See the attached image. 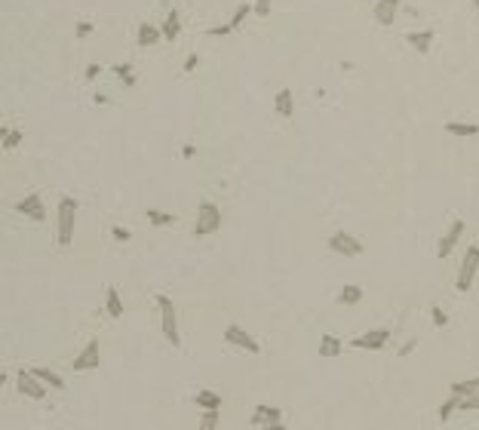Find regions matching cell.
<instances>
[{"mask_svg": "<svg viewBox=\"0 0 479 430\" xmlns=\"http://www.w3.org/2000/svg\"><path fill=\"white\" fill-rule=\"evenodd\" d=\"M77 209H80V203L74 197H59V206H55V237H59V246H71V240H74Z\"/></svg>", "mask_w": 479, "mask_h": 430, "instance_id": "cell-1", "label": "cell"}, {"mask_svg": "<svg viewBox=\"0 0 479 430\" xmlns=\"http://www.w3.org/2000/svg\"><path fill=\"white\" fill-rule=\"evenodd\" d=\"M221 221H225V215H221V206L212 203V200H203V203L197 206V218H194V237L197 240H203V237H212L221 231Z\"/></svg>", "mask_w": 479, "mask_h": 430, "instance_id": "cell-2", "label": "cell"}, {"mask_svg": "<svg viewBox=\"0 0 479 430\" xmlns=\"http://www.w3.org/2000/svg\"><path fill=\"white\" fill-rule=\"evenodd\" d=\"M157 311H160V329L163 338H166L173 347H182V332H178V311L169 295H157Z\"/></svg>", "mask_w": 479, "mask_h": 430, "instance_id": "cell-3", "label": "cell"}, {"mask_svg": "<svg viewBox=\"0 0 479 430\" xmlns=\"http://www.w3.org/2000/svg\"><path fill=\"white\" fill-rule=\"evenodd\" d=\"M479 274V246H467V252H464V261L461 268H458V277H455V289L458 292H470L473 289V280Z\"/></svg>", "mask_w": 479, "mask_h": 430, "instance_id": "cell-4", "label": "cell"}, {"mask_svg": "<svg viewBox=\"0 0 479 430\" xmlns=\"http://www.w3.org/2000/svg\"><path fill=\"white\" fill-rule=\"evenodd\" d=\"M221 338H225L231 347H237V350H246V354H252V356H259L261 354V341L255 338L252 332H246L243 326H237V322H231V326H225V332H221Z\"/></svg>", "mask_w": 479, "mask_h": 430, "instance_id": "cell-5", "label": "cell"}, {"mask_svg": "<svg viewBox=\"0 0 479 430\" xmlns=\"http://www.w3.org/2000/svg\"><path fill=\"white\" fill-rule=\"evenodd\" d=\"M452 397H458V412H479V378L455 381Z\"/></svg>", "mask_w": 479, "mask_h": 430, "instance_id": "cell-6", "label": "cell"}, {"mask_svg": "<svg viewBox=\"0 0 479 430\" xmlns=\"http://www.w3.org/2000/svg\"><path fill=\"white\" fill-rule=\"evenodd\" d=\"M329 249H332L335 255H345V258H360L366 252V246H363V240H356L354 234L347 231H335L329 237Z\"/></svg>", "mask_w": 479, "mask_h": 430, "instance_id": "cell-7", "label": "cell"}, {"mask_svg": "<svg viewBox=\"0 0 479 430\" xmlns=\"http://www.w3.org/2000/svg\"><path fill=\"white\" fill-rule=\"evenodd\" d=\"M16 390L22 393V397H28V399H44L49 387L40 381L37 375H34V369H19L16 372Z\"/></svg>", "mask_w": 479, "mask_h": 430, "instance_id": "cell-8", "label": "cell"}, {"mask_svg": "<svg viewBox=\"0 0 479 430\" xmlns=\"http://www.w3.org/2000/svg\"><path fill=\"white\" fill-rule=\"evenodd\" d=\"M98 363H102V344H98V338H89L71 366H74V372H92L98 369Z\"/></svg>", "mask_w": 479, "mask_h": 430, "instance_id": "cell-9", "label": "cell"}, {"mask_svg": "<svg viewBox=\"0 0 479 430\" xmlns=\"http://www.w3.org/2000/svg\"><path fill=\"white\" fill-rule=\"evenodd\" d=\"M393 338V332L390 329H369V332H363V335H356L354 341H350V347H356V350H381V347H387Z\"/></svg>", "mask_w": 479, "mask_h": 430, "instance_id": "cell-10", "label": "cell"}, {"mask_svg": "<svg viewBox=\"0 0 479 430\" xmlns=\"http://www.w3.org/2000/svg\"><path fill=\"white\" fill-rule=\"evenodd\" d=\"M464 227H467V225H464V218H455L452 225H448V231L439 237V243H436V258H439V261L455 252V246L461 243V237H464Z\"/></svg>", "mask_w": 479, "mask_h": 430, "instance_id": "cell-11", "label": "cell"}, {"mask_svg": "<svg viewBox=\"0 0 479 430\" xmlns=\"http://www.w3.org/2000/svg\"><path fill=\"white\" fill-rule=\"evenodd\" d=\"M16 212L25 215V218H31V221H46V203L40 194H28V197H22L16 203Z\"/></svg>", "mask_w": 479, "mask_h": 430, "instance_id": "cell-12", "label": "cell"}, {"mask_svg": "<svg viewBox=\"0 0 479 430\" xmlns=\"http://www.w3.org/2000/svg\"><path fill=\"white\" fill-rule=\"evenodd\" d=\"M399 6H403V0H375V6H372V19H375L381 28H390L399 16Z\"/></svg>", "mask_w": 479, "mask_h": 430, "instance_id": "cell-13", "label": "cell"}, {"mask_svg": "<svg viewBox=\"0 0 479 430\" xmlns=\"http://www.w3.org/2000/svg\"><path fill=\"white\" fill-rule=\"evenodd\" d=\"M433 40H436V31H433V28H421V31H409V34H406V43H409V46H412L418 55H427V53H430Z\"/></svg>", "mask_w": 479, "mask_h": 430, "instance_id": "cell-14", "label": "cell"}, {"mask_svg": "<svg viewBox=\"0 0 479 430\" xmlns=\"http://www.w3.org/2000/svg\"><path fill=\"white\" fill-rule=\"evenodd\" d=\"M442 132L452 135V139H476L479 123H470V120H446V123H442Z\"/></svg>", "mask_w": 479, "mask_h": 430, "instance_id": "cell-15", "label": "cell"}, {"mask_svg": "<svg viewBox=\"0 0 479 430\" xmlns=\"http://www.w3.org/2000/svg\"><path fill=\"white\" fill-rule=\"evenodd\" d=\"M252 421L255 427H268V424H280L283 421V409H277V406H255V412H252Z\"/></svg>", "mask_w": 479, "mask_h": 430, "instance_id": "cell-16", "label": "cell"}, {"mask_svg": "<svg viewBox=\"0 0 479 430\" xmlns=\"http://www.w3.org/2000/svg\"><path fill=\"white\" fill-rule=\"evenodd\" d=\"M274 111L280 114V117H286V120L295 117V92L283 86V89L277 92V98H274Z\"/></svg>", "mask_w": 479, "mask_h": 430, "instance_id": "cell-17", "label": "cell"}, {"mask_svg": "<svg viewBox=\"0 0 479 430\" xmlns=\"http://www.w3.org/2000/svg\"><path fill=\"white\" fill-rule=\"evenodd\" d=\"M163 40V31L157 25H151V22H141L139 25V31H135V43H139V46H157V43Z\"/></svg>", "mask_w": 479, "mask_h": 430, "instance_id": "cell-18", "label": "cell"}, {"mask_svg": "<svg viewBox=\"0 0 479 430\" xmlns=\"http://www.w3.org/2000/svg\"><path fill=\"white\" fill-rule=\"evenodd\" d=\"M194 406L203 409V412H221V397L212 387H203V390L194 393Z\"/></svg>", "mask_w": 479, "mask_h": 430, "instance_id": "cell-19", "label": "cell"}, {"mask_svg": "<svg viewBox=\"0 0 479 430\" xmlns=\"http://www.w3.org/2000/svg\"><path fill=\"white\" fill-rule=\"evenodd\" d=\"M341 354H345V341L338 335H320V356L323 360H335Z\"/></svg>", "mask_w": 479, "mask_h": 430, "instance_id": "cell-20", "label": "cell"}, {"mask_svg": "<svg viewBox=\"0 0 479 430\" xmlns=\"http://www.w3.org/2000/svg\"><path fill=\"white\" fill-rule=\"evenodd\" d=\"M105 311H108L111 320H120V317H123V298H120V289H117V286H108V289H105Z\"/></svg>", "mask_w": 479, "mask_h": 430, "instance_id": "cell-21", "label": "cell"}, {"mask_svg": "<svg viewBox=\"0 0 479 430\" xmlns=\"http://www.w3.org/2000/svg\"><path fill=\"white\" fill-rule=\"evenodd\" d=\"M34 375L40 378V381H44L49 390H65V378L59 375V372H53V369H46V366H34Z\"/></svg>", "mask_w": 479, "mask_h": 430, "instance_id": "cell-22", "label": "cell"}, {"mask_svg": "<svg viewBox=\"0 0 479 430\" xmlns=\"http://www.w3.org/2000/svg\"><path fill=\"white\" fill-rule=\"evenodd\" d=\"M160 31H163V40L175 43V40H178V34H182V16H178L175 10H173V12H166V19H163Z\"/></svg>", "mask_w": 479, "mask_h": 430, "instance_id": "cell-23", "label": "cell"}, {"mask_svg": "<svg viewBox=\"0 0 479 430\" xmlns=\"http://www.w3.org/2000/svg\"><path fill=\"white\" fill-rule=\"evenodd\" d=\"M363 295H366V292H363V286H356V283H347L345 289L338 292V304H345V307H354V304H360V301H363Z\"/></svg>", "mask_w": 479, "mask_h": 430, "instance_id": "cell-24", "label": "cell"}, {"mask_svg": "<svg viewBox=\"0 0 479 430\" xmlns=\"http://www.w3.org/2000/svg\"><path fill=\"white\" fill-rule=\"evenodd\" d=\"M111 71L120 77V80H123L126 89H135L139 77H135V71H132V64H130V62H117V64H111Z\"/></svg>", "mask_w": 479, "mask_h": 430, "instance_id": "cell-25", "label": "cell"}, {"mask_svg": "<svg viewBox=\"0 0 479 430\" xmlns=\"http://www.w3.org/2000/svg\"><path fill=\"white\" fill-rule=\"evenodd\" d=\"M145 218H148V225H154V227H173L175 225V215L166 212V209H148Z\"/></svg>", "mask_w": 479, "mask_h": 430, "instance_id": "cell-26", "label": "cell"}, {"mask_svg": "<svg viewBox=\"0 0 479 430\" xmlns=\"http://www.w3.org/2000/svg\"><path fill=\"white\" fill-rule=\"evenodd\" d=\"M252 12H255V3H240L237 10H234V16H231V22H227V25H231L234 31H240V28H243V22H246L249 16H252Z\"/></svg>", "mask_w": 479, "mask_h": 430, "instance_id": "cell-27", "label": "cell"}, {"mask_svg": "<svg viewBox=\"0 0 479 430\" xmlns=\"http://www.w3.org/2000/svg\"><path fill=\"white\" fill-rule=\"evenodd\" d=\"M22 141H25V132H22V129L12 126L10 132H6V139H3V148H6V150H16L19 145H22Z\"/></svg>", "mask_w": 479, "mask_h": 430, "instance_id": "cell-28", "label": "cell"}, {"mask_svg": "<svg viewBox=\"0 0 479 430\" xmlns=\"http://www.w3.org/2000/svg\"><path fill=\"white\" fill-rule=\"evenodd\" d=\"M455 412H458V397H448L446 403H439V409H436V415H439V421H448Z\"/></svg>", "mask_w": 479, "mask_h": 430, "instance_id": "cell-29", "label": "cell"}, {"mask_svg": "<svg viewBox=\"0 0 479 430\" xmlns=\"http://www.w3.org/2000/svg\"><path fill=\"white\" fill-rule=\"evenodd\" d=\"M218 421H221V412H203L197 430H218Z\"/></svg>", "mask_w": 479, "mask_h": 430, "instance_id": "cell-30", "label": "cell"}, {"mask_svg": "<svg viewBox=\"0 0 479 430\" xmlns=\"http://www.w3.org/2000/svg\"><path fill=\"white\" fill-rule=\"evenodd\" d=\"M430 313H433V326H436V329H446V326H448V313L442 311L439 304H433V307H430Z\"/></svg>", "mask_w": 479, "mask_h": 430, "instance_id": "cell-31", "label": "cell"}, {"mask_svg": "<svg viewBox=\"0 0 479 430\" xmlns=\"http://www.w3.org/2000/svg\"><path fill=\"white\" fill-rule=\"evenodd\" d=\"M111 237H114L117 243H130V240H132V231H130V227L114 225V227H111Z\"/></svg>", "mask_w": 479, "mask_h": 430, "instance_id": "cell-32", "label": "cell"}, {"mask_svg": "<svg viewBox=\"0 0 479 430\" xmlns=\"http://www.w3.org/2000/svg\"><path fill=\"white\" fill-rule=\"evenodd\" d=\"M206 34H209V37H227V34H234V28L227 25H212V28H206Z\"/></svg>", "mask_w": 479, "mask_h": 430, "instance_id": "cell-33", "label": "cell"}, {"mask_svg": "<svg viewBox=\"0 0 479 430\" xmlns=\"http://www.w3.org/2000/svg\"><path fill=\"white\" fill-rule=\"evenodd\" d=\"M74 31H77V37H89V34L92 31H96V25H92V22H87V19H80V22H77V28H74Z\"/></svg>", "mask_w": 479, "mask_h": 430, "instance_id": "cell-34", "label": "cell"}, {"mask_svg": "<svg viewBox=\"0 0 479 430\" xmlns=\"http://www.w3.org/2000/svg\"><path fill=\"white\" fill-rule=\"evenodd\" d=\"M197 68H200V55H197V53H188V59H184L182 71H184V74H194Z\"/></svg>", "mask_w": 479, "mask_h": 430, "instance_id": "cell-35", "label": "cell"}, {"mask_svg": "<svg viewBox=\"0 0 479 430\" xmlns=\"http://www.w3.org/2000/svg\"><path fill=\"white\" fill-rule=\"evenodd\" d=\"M98 74H102V64L92 62V64H87V71H83V80L92 83V80H98Z\"/></svg>", "mask_w": 479, "mask_h": 430, "instance_id": "cell-36", "label": "cell"}, {"mask_svg": "<svg viewBox=\"0 0 479 430\" xmlns=\"http://www.w3.org/2000/svg\"><path fill=\"white\" fill-rule=\"evenodd\" d=\"M255 16H259V19L270 16V0H255Z\"/></svg>", "mask_w": 479, "mask_h": 430, "instance_id": "cell-37", "label": "cell"}, {"mask_svg": "<svg viewBox=\"0 0 479 430\" xmlns=\"http://www.w3.org/2000/svg\"><path fill=\"white\" fill-rule=\"evenodd\" d=\"M415 347H418V338L406 341V344H403V347H399V356H409V354H412V350H415Z\"/></svg>", "mask_w": 479, "mask_h": 430, "instance_id": "cell-38", "label": "cell"}, {"mask_svg": "<svg viewBox=\"0 0 479 430\" xmlns=\"http://www.w3.org/2000/svg\"><path fill=\"white\" fill-rule=\"evenodd\" d=\"M194 154H197V148H194V145H184V148H182V157H184V160H191Z\"/></svg>", "mask_w": 479, "mask_h": 430, "instance_id": "cell-39", "label": "cell"}, {"mask_svg": "<svg viewBox=\"0 0 479 430\" xmlns=\"http://www.w3.org/2000/svg\"><path fill=\"white\" fill-rule=\"evenodd\" d=\"M259 430H289V427H286L283 421H280V424H268V427H259Z\"/></svg>", "mask_w": 479, "mask_h": 430, "instance_id": "cell-40", "label": "cell"}, {"mask_svg": "<svg viewBox=\"0 0 479 430\" xmlns=\"http://www.w3.org/2000/svg\"><path fill=\"white\" fill-rule=\"evenodd\" d=\"M92 102H96V105H108V96H98V92H96V96H92Z\"/></svg>", "mask_w": 479, "mask_h": 430, "instance_id": "cell-41", "label": "cell"}, {"mask_svg": "<svg viewBox=\"0 0 479 430\" xmlns=\"http://www.w3.org/2000/svg\"><path fill=\"white\" fill-rule=\"evenodd\" d=\"M470 3H473V10H476V12H479V0H470Z\"/></svg>", "mask_w": 479, "mask_h": 430, "instance_id": "cell-42", "label": "cell"}]
</instances>
